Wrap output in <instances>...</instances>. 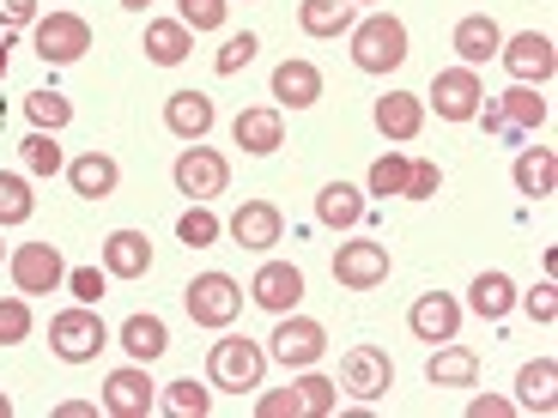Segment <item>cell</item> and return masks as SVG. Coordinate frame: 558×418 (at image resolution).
I'll use <instances>...</instances> for the list:
<instances>
[{
  "instance_id": "cell-16",
  "label": "cell",
  "mask_w": 558,
  "mask_h": 418,
  "mask_svg": "<svg viewBox=\"0 0 558 418\" xmlns=\"http://www.w3.org/2000/svg\"><path fill=\"white\" fill-rule=\"evenodd\" d=\"M250 297L267 316H286V309H298V297H304V273H298L292 261H267L262 273L250 279Z\"/></svg>"
},
{
  "instance_id": "cell-52",
  "label": "cell",
  "mask_w": 558,
  "mask_h": 418,
  "mask_svg": "<svg viewBox=\"0 0 558 418\" xmlns=\"http://www.w3.org/2000/svg\"><path fill=\"white\" fill-rule=\"evenodd\" d=\"M352 7H371V0H352Z\"/></svg>"
},
{
  "instance_id": "cell-22",
  "label": "cell",
  "mask_w": 558,
  "mask_h": 418,
  "mask_svg": "<svg viewBox=\"0 0 558 418\" xmlns=\"http://www.w3.org/2000/svg\"><path fill=\"white\" fill-rule=\"evenodd\" d=\"M104 273L110 279H146L153 273V243H146V231H110V237H104Z\"/></svg>"
},
{
  "instance_id": "cell-32",
  "label": "cell",
  "mask_w": 558,
  "mask_h": 418,
  "mask_svg": "<svg viewBox=\"0 0 558 418\" xmlns=\"http://www.w3.org/2000/svg\"><path fill=\"white\" fill-rule=\"evenodd\" d=\"M517 406L522 413H553V401H558V364L553 358H534V364H522V377H517Z\"/></svg>"
},
{
  "instance_id": "cell-14",
  "label": "cell",
  "mask_w": 558,
  "mask_h": 418,
  "mask_svg": "<svg viewBox=\"0 0 558 418\" xmlns=\"http://www.w3.org/2000/svg\"><path fill=\"white\" fill-rule=\"evenodd\" d=\"M158 382L146 377V364H122V370H110V382H104V413L110 418H153L158 406Z\"/></svg>"
},
{
  "instance_id": "cell-27",
  "label": "cell",
  "mask_w": 558,
  "mask_h": 418,
  "mask_svg": "<svg viewBox=\"0 0 558 418\" xmlns=\"http://www.w3.org/2000/svg\"><path fill=\"white\" fill-rule=\"evenodd\" d=\"M517 279L510 273H498V267H492V273H480L474 285H468V309H474L480 321H504L510 316V309H517Z\"/></svg>"
},
{
  "instance_id": "cell-21",
  "label": "cell",
  "mask_w": 558,
  "mask_h": 418,
  "mask_svg": "<svg viewBox=\"0 0 558 418\" xmlns=\"http://www.w3.org/2000/svg\"><path fill=\"white\" fill-rule=\"evenodd\" d=\"M68 182L80 200H110L116 188H122V164H116L110 152H80L68 164Z\"/></svg>"
},
{
  "instance_id": "cell-24",
  "label": "cell",
  "mask_w": 558,
  "mask_h": 418,
  "mask_svg": "<svg viewBox=\"0 0 558 418\" xmlns=\"http://www.w3.org/2000/svg\"><path fill=\"white\" fill-rule=\"evenodd\" d=\"M456 56H461V67H486V61H498V49H504V30H498V19H486V13H468L456 25Z\"/></svg>"
},
{
  "instance_id": "cell-4",
  "label": "cell",
  "mask_w": 558,
  "mask_h": 418,
  "mask_svg": "<svg viewBox=\"0 0 558 418\" xmlns=\"http://www.w3.org/2000/svg\"><path fill=\"white\" fill-rule=\"evenodd\" d=\"M182 309H189L195 328H231L243 309V285L231 273H195L182 285Z\"/></svg>"
},
{
  "instance_id": "cell-8",
  "label": "cell",
  "mask_w": 558,
  "mask_h": 418,
  "mask_svg": "<svg viewBox=\"0 0 558 418\" xmlns=\"http://www.w3.org/2000/svg\"><path fill=\"white\" fill-rule=\"evenodd\" d=\"M432 110H437V122H474L480 115V103H486V85H480V67H444L432 79Z\"/></svg>"
},
{
  "instance_id": "cell-7",
  "label": "cell",
  "mask_w": 558,
  "mask_h": 418,
  "mask_svg": "<svg viewBox=\"0 0 558 418\" xmlns=\"http://www.w3.org/2000/svg\"><path fill=\"white\" fill-rule=\"evenodd\" d=\"M322 352H328V328L298 316V309H286L274 340H267V358H279L286 370H310V364H322Z\"/></svg>"
},
{
  "instance_id": "cell-39",
  "label": "cell",
  "mask_w": 558,
  "mask_h": 418,
  "mask_svg": "<svg viewBox=\"0 0 558 418\" xmlns=\"http://www.w3.org/2000/svg\"><path fill=\"white\" fill-rule=\"evenodd\" d=\"M340 382H328V377H316V370H304V377H298V394H304V413L310 418H328L335 413V401H340Z\"/></svg>"
},
{
  "instance_id": "cell-30",
  "label": "cell",
  "mask_w": 558,
  "mask_h": 418,
  "mask_svg": "<svg viewBox=\"0 0 558 418\" xmlns=\"http://www.w3.org/2000/svg\"><path fill=\"white\" fill-rule=\"evenodd\" d=\"M298 25H304V37H340L359 25V7L352 0H298Z\"/></svg>"
},
{
  "instance_id": "cell-13",
  "label": "cell",
  "mask_w": 558,
  "mask_h": 418,
  "mask_svg": "<svg viewBox=\"0 0 558 418\" xmlns=\"http://www.w3.org/2000/svg\"><path fill=\"white\" fill-rule=\"evenodd\" d=\"M340 389L359 394V401H383V394L395 389V364L383 346H352L347 358H340Z\"/></svg>"
},
{
  "instance_id": "cell-15",
  "label": "cell",
  "mask_w": 558,
  "mask_h": 418,
  "mask_svg": "<svg viewBox=\"0 0 558 418\" xmlns=\"http://www.w3.org/2000/svg\"><path fill=\"white\" fill-rule=\"evenodd\" d=\"M231 237H238V249H274L279 237H286V212L274 207V200H243L238 212H231V224H225Z\"/></svg>"
},
{
  "instance_id": "cell-2",
  "label": "cell",
  "mask_w": 558,
  "mask_h": 418,
  "mask_svg": "<svg viewBox=\"0 0 558 418\" xmlns=\"http://www.w3.org/2000/svg\"><path fill=\"white\" fill-rule=\"evenodd\" d=\"M207 377H213V389L250 394V389H262V377H267V352L255 346L250 334H225V340H213V352H207Z\"/></svg>"
},
{
  "instance_id": "cell-51",
  "label": "cell",
  "mask_w": 558,
  "mask_h": 418,
  "mask_svg": "<svg viewBox=\"0 0 558 418\" xmlns=\"http://www.w3.org/2000/svg\"><path fill=\"white\" fill-rule=\"evenodd\" d=\"M0 73H7V42H0Z\"/></svg>"
},
{
  "instance_id": "cell-9",
  "label": "cell",
  "mask_w": 558,
  "mask_h": 418,
  "mask_svg": "<svg viewBox=\"0 0 558 418\" xmlns=\"http://www.w3.org/2000/svg\"><path fill=\"white\" fill-rule=\"evenodd\" d=\"M383 279H389V249L371 237H352L335 249V285L340 292H377Z\"/></svg>"
},
{
  "instance_id": "cell-12",
  "label": "cell",
  "mask_w": 558,
  "mask_h": 418,
  "mask_svg": "<svg viewBox=\"0 0 558 418\" xmlns=\"http://www.w3.org/2000/svg\"><path fill=\"white\" fill-rule=\"evenodd\" d=\"M498 61L510 67L517 85H546L558 73V56H553V37H546V30H517V37H504Z\"/></svg>"
},
{
  "instance_id": "cell-1",
  "label": "cell",
  "mask_w": 558,
  "mask_h": 418,
  "mask_svg": "<svg viewBox=\"0 0 558 418\" xmlns=\"http://www.w3.org/2000/svg\"><path fill=\"white\" fill-rule=\"evenodd\" d=\"M407 61V25L395 13H371L352 25V67L359 73H395Z\"/></svg>"
},
{
  "instance_id": "cell-53",
  "label": "cell",
  "mask_w": 558,
  "mask_h": 418,
  "mask_svg": "<svg viewBox=\"0 0 558 418\" xmlns=\"http://www.w3.org/2000/svg\"><path fill=\"white\" fill-rule=\"evenodd\" d=\"M0 255H7V249H0Z\"/></svg>"
},
{
  "instance_id": "cell-44",
  "label": "cell",
  "mask_w": 558,
  "mask_h": 418,
  "mask_svg": "<svg viewBox=\"0 0 558 418\" xmlns=\"http://www.w3.org/2000/svg\"><path fill=\"white\" fill-rule=\"evenodd\" d=\"M104 285H110V273H98V267H68V292H73V304H92V309H98Z\"/></svg>"
},
{
  "instance_id": "cell-40",
  "label": "cell",
  "mask_w": 558,
  "mask_h": 418,
  "mask_svg": "<svg viewBox=\"0 0 558 418\" xmlns=\"http://www.w3.org/2000/svg\"><path fill=\"white\" fill-rule=\"evenodd\" d=\"M25 340H31V304L0 297V346H25Z\"/></svg>"
},
{
  "instance_id": "cell-43",
  "label": "cell",
  "mask_w": 558,
  "mask_h": 418,
  "mask_svg": "<svg viewBox=\"0 0 558 418\" xmlns=\"http://www.w3.org/2000/svg\"><path fill=\"white\" fill-rule=\"evenodd\" d=\"M437 188H444V170H437L432 158H418V164H407V188H401L407 200H432Z\"/></svg>"
},
{
  "instance_id": "cell-6",
  "label": "cell",
  "mask_w": 558,
  "mask_h": 418,
  "mask_svg": "<svg viewBox=\"0 0 558 418\" xmlns=\"http://www.w3.org/2000/svg\"><path fill=\"white\" fill-rule=\"evenodd\" d=\"M7 273H13L19 297H43V292H61L68 285V261H61L56 243H19L7 255Z\"/></svg>"
},
{
  "instance_id": "cell-35",
  "label": "cell",
  "mask_w": 558,
  "mask_h": 418,
  "mask_svg": "<svg viewBox=\"0 0 558 418\" xmlns=\"http://www.w3.org/2000/svg\"><path fill=\"white\" fill-rule=\"evenodd\" d=\"M25 115H31V127H49V134H56V127L73 122V103L61 98V91H31V98H25Z\"/></svg>"
},
{
  "instance_id": "cell-47",
  "label": "cell",
  "mask_w": 558,
  "mask_h": 418,
  "mask_svg": "<svg viewBox=\"0 0 558 418\" xmlns=\"http://www.w3.org/2000/svg\"><path fill=\"white\" fill-rule=\"evenodd\" d=\"M37 0H0V25L7 30H25V25H37Z\"/></svg>"
},
{
  "instance_id": "cell-46",
  "label": "cell",
  "mask_w": 558,
  "mask_h": 418,
  "mask_svg": "<svg viewBox=\"0 0 558 418\" xmlns=\"http://www.w3.org/2000/svg\"><path fill=\"white\" fill-rule=\"evenodd\" d=\"M517 304H529V316L541 321V328H553V321H558V297H553V279H541V285H534L529 297H517Z\"/></svg>"
},
{
  "instance_id": "cell-48",
  "label": "cell",
  "mask_w": 558,
  "mask_h": 418,
  "mask_svg": "<svg viewBox=\"0 0 558 418\" xmlns=\"http://www.w3.org/2000/svg\"><path fill=\"white\" fill-rule=\"evenodd\" d=\"M517 413V401H504V394H474L468 401V418H510Z\"/></svg>"
},
{
  "instance_id": "cell-29",
  "label": "cell",
  "mask_w": 558,
  "mask_h": 418,
  "mask_svg": "<svg viewBox=\"0 0 558 418\" xmlns=\"http://www.w3.org/2000/svg\"><path fill=\"white\" fill-rule=\"evenodd\" d=\"M122 346H128V358L134 364H153V358H165L170 352V328H165V316H128L122 321Z\"/></svg>"
},
{
  "instance_id": "cell-26",
  "label": "cell",
  "mask_w": 558,
  "mask_h": 418,
  "mask_svg": "<svg viewBox=\"0 0 558 418\" xmlns=\"http://www.w3.org/2000/svg\"><path fill=\"white\" fill-rule=\"evenodd\" d=\"M425 382H432V389H474L480 358L468 346H456V340H444V346L432 352V364H425Z\"/></svg>"
},
{
  "instance_id": "cell-37",
  "label": "cell",
  "mask_w": 558,
  "mask_h": 418,
  "mask_svg": "<svg viewBox=\"0 0 558 418\" xmlns=\"http://www.w3.org/2000/svg\"><path fill=\"white\" fill-rule=\"evenodd\" d=\"M165 406H170V413H182V418H207L213 413V389H201L195 377H182V382H170Z\"/></svg>"
},
{
  "instance_id": "cell-11",
  "label": "cell",
  "mask_w": 558,
  "mask_h": 418,
  "mask_svg": "<svg viewBox=\"0 0 558 418\" xmlns=\"http://www.w3.org/2000/svg\"><path fill=\"white\" fill-rule=\"evenodd\" d=\"M177 188L189 200H219L225 195V182H231V164H225V152H213V146H182V158H177Z\"/></svg>"
},
{
  "instance_id": "cell-19",
  "label": "cell",
  "mask_w": 558,
  "mask_h": 418,
  "mask_svg": "<svg viewBox=\"0 0 558 418\" xmlns=\"http://www.w3.org/2000/svg\"><path fill=\"white\" fill-rule=\"evenodd\" d=\"M213 122H219V110H213L207 91H170V98H165V127L177 139H189V146H195V139H207Z\"/></svg>"
},
{
  "instance_id": "cell-18",
  "label": "cell",
  "mask_w": 558,
  "mask_h": 418,
  "mask_svg": "<svg viewBox=\"0 0 558 418\" xmlns=\"http://www.w3.org/2000/svg\"><path fill=\"white\" fill-rule=\"evenodd\" d=\"M371 122H377L383 139L407 146V139H418V127H425V98H418V91H389V98H377Z\"/></svg>"
},
{
  "instance_id": "cell-49",
  "label": "cell",
  "mask_w": 558,
  "mask_h": 418,
  "mask_svg": "<svg viewBox=\"0 0 558 418\" xmlns=\"http://www.w3.org/2000/svg\"><path fill=\"white\" fill-rule=\"evenodd\" d=\"M122 7H128V13H146V7H153V0H122Z\"/></svg>"
},
{
  "instance_id": "cell-23",
  "label": "cell",
  "mask_w": 558,
  "mask_h": 418,
  "mask_svg": "<svg viewBox=\"0 0 558 418\" xmlns=\"http://www.w3.org/2000/svg\"><path fill=\"white\" fill-rule=\"evenodd\" d=\"M140 49H146L153 67H182V61L195 56V30L182 25V19H153L146 37H140Z\"/></svg>"
},
{
  "instance_id": "cell-31",
  "label": "cell",
  "mask_w": 558,
  "mask_h": 418,
  "mask_svg": "<svg viewBox=\"0 0 558 418\" xmlns=\"http://www.w3.org/2000/svg\"><path fill=\"white\" fill-rule=\"evenodd\" d=\"M316 219L328 224V231H352V224H364V195L352 182H328L316 195Z\"/></svg>"
},
{
  "instance_id": "cell-28",
  "label": "cell",
  "mask_w": 558,
  "mask_h": 418,
  "mask_svg": "<svg viewBox=\"0 0 558 418\" xmlns=\"http://www.w3.org/2000/svg\"><path fill=\"white\" fill-rule=\"evenodd\" d=\"M510 176H517V188H522L529 200H546V195L558 188V152H553V146H522Z\"/></svg>"
},
{
  "instance_id": "cell-45",
  "label": "cell",
  "mask_w": 558,
  "mask_h": 418,
  "mask_svg": "<svg viewBox=\"0 0 558 418\" xmlns=\"http://www.w3.org/2000/svg\"><path fill=\"white\" fill-rule=\"evenodd\" d=\"M255 413H262V418H298V413H304V394H298V382H292V389H274V394L255 401Z\"/></svg>"
},
{
  "instance_id": "cell-50",
  "label": "cell",
  "mask_w": 558,
  "mask_h": 418,
  "mask_svg": "<svg viewBox=\"0 0 558 418\" xmlns=\"http://www.w3.org/2000/svg\"><path fill=\"white\" fill-rule=\"evenodd\" d=\"M7 413H13V401H7V394H0V418H7Z\"/></svg>"
},
{
  "instance_id": "cell-5",
  "label": "cell",
  "mask_w": 558,
  "mask_h": 418,
  "mask_svg": "<svg viewBox=\"0 0 558 418\" xmlns=\"http://www.w3.org/2000/svg\"><path fill=\"white\" fill-rule=\"evenodd\" d=\"M546 98H541V85H510L498 103H480V115L474 122H486V134H504V139H522V134H534V127L546 122Z\"/></svg>"
},
{
  "instance_id": "cell-42",
  "label": "cell",
  "mask_w": 558,
  "mask_h": 418,
  "mask_svg": "<svg viewBox=\"0 0 558 418\" xmlns=\"http://www.w3.org/2000/svg\"><path fill=\"white\" fill-rule=\"evenodd\" d=\"M255 49H262V42H255V30H243V37H225V49L213 56V67H219V73H243V67L255 61Z\"/></svg>"
},
{
  "instance_id": "cell-17",
  "label": "cell",
  "mask_w": 558,
  "mask_h": 418,
  "mask_svg": "<svg viewBox=\"0 0 558 418\" xmlns=\"http://www.w3.org/2000/svg\"><path fill=\"white\" fill-rule=\"evenodd\" d=\"M407 328H413L418 340H432V346H444V340L461 334V304L449 292H425L413 309H407Z\"/></svg>"
},
{
  "instance_id": "cell-36",
  "label": "cell",
  "mask_w": 558,
  "mask_h": 418,
  "mask_svg": "<svg viewBox=\"0 0 558 418\" xmlns=\"http://www.w3.org/2000/svg\"><path fill=\"white\" fill-rule=\"evenodd\" d=\"M177 237L189 243V249H207V243H219V219H213L207 200H195V207L177 219Z\"/></svg>"
},
{
  "instance_id": "cell-38",
  "label": "cell",
  "mask_w": 558,
  "mask_h": 418,
  "mask_svg": "<svg viewBox=\"0 0 558 418\" xmlns=\"http://www.w3.org/2000/svg\"><path fill=\"white\" fill-rule=\"evenodd\" d=\"M225 13H231V0H177V19L189 30H225Z\"/></svg>"
},
{
  "instance_id": "cell-20",
  "label": "cell",
  "mask_w": 558,
  "mask_h": 418,
  "mask_svg": "<svg viewBox=\"0 0 558 418\" xmlns=\"http://www.w3.org/2000/svg\"><path fill=\"white\" fill-rule=\"evenodd\" d=\"M231 139H238L250 158H267V152H279V146H286V115H279L274 103H262V110H238Z\"/></svg>"
},
{
  "instance_id": "cell-10",
  "label": "cell",
  "mask_w": 558,
  "mask_h": 418,
  "mask_svg": "<svg viewBox=\"0 0 558 418\" xmlns=\"http://www.w3.org/2000/svg\"><path fill=\"white\" fill-rule=\"evenodd\" d=\"M31 37H37V56L49 61V67H68V61H80L85 49H92V25H85L80 13H43L37 25H31Z\"/></svg>"
},
{
  "instance_id": "cell-33",
  "label": "cell",
  "mask_w": 558,
  "mask_h": 418,
  "mask_svg": "<svg viewBox=\"0 0 558 418\" xmlns=\"http://www.w3.org/2000/svg\"><path fill=\"white\" fill-rule=\"evenodd\" d=\"M31 212H37V195H31V176H19V170H0V231H13V224H25Z\"/></svg>"
},
{
  "instance_id": "cell-25",
  "label": "cell",
  "mask_w": 558,
  "mask_h": 418,
  "mask_svg": "<svg viewBox=\"0 0 558 418\" xmlns=\"http://www.w3.org/2000/svg\"><path fill=\"white\" fill-rule=\"evenodd\" d=\"M274 98L279 110H310L322 98V67L316 61H279L274 67Z\"/></svg>"
},
{
  "instance_id": "cell-41",
  "label": "cell",
  "mask_w": 558,
  "mask_h": 418,
  "mask_svg": "<svg viewBox=\"0 0 558 418\" xmlns=\"http://www.w3.org/2000/svg\"><path fill=\"white\" fill-rule=\"evenodd\" d=\"M407 164H413V158L383 152L377 164H371V195H401V188H407Z\"/></svg>"
},
{
  "instance_id": "cell-34",
  "label": "cell",
  "mask_w": 558,
  "mask_h": 418,
  "mask_svg": "<svg viewBox=\"0 0 558 418\" xmlns=\"http://www.w3.org/2000/svg\"><path fill=\"white\" fill-rule=\"evenodd\" d=\"M19 158H25L31 176H56V170H68V158H61V146H56L49 127H31V134L19 139Z\"/></svg>"
},
{
  "instance_id": "cell-3",
  "label": "cell",
  "mask_w": 558,
  "mask_h": 418,
  "mask_svg": "<svg viewBox=\"0 0 558 418\" xmlns=\"http://www.w3.org/2000/svg\"><path fill=\"white\" fill-rule=\"evenodd\" d=\"M104 346H110V334H104V316L92 304H73L61 316H49V352L61 364H92Z\"/></svg>"
}]
</instances>
